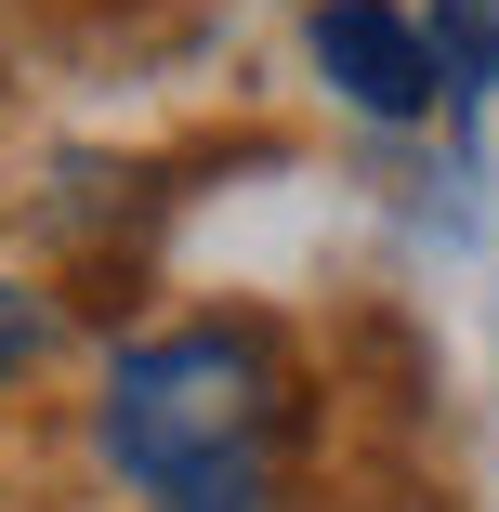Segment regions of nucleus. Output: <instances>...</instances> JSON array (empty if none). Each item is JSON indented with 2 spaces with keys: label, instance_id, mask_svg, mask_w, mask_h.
Wrapping results in <instances>:
<instances>
[{
  "label": "nucleus",
  "instance_id": "1",
  "mask_svg": "<svg viewBox=\"0 0 499 512\" xmlns=\"http://www.w3.org/2000/svg\"><path fill=\"white\" fill-rule=\"evenodd\" d=\"M106 460L171 499L224 460H276V355L263 329H158L106 368Z\"/></svg>",
  "mask_w": 499,
  "mask_h": 512
},
{
  "label": "nucleus",
  "instance_id": "2",
  "mask_svg": "<svg viewBox=\"0 0 499 512\" xmlns=\"http://www.w3.org/2000/svg\"><path fill=\"white\" fill-rule=\"evenodd\" d=\"M316 66L355 92L368 119H421L434 92H447L434 79V40L394 14V0H316Z\"/></svg>",
  "mask_w": 499,
  "mask_h": 512
},
{
  "label": "nucleus",
  "instance_id": "3",
  "mask_svg": "<svg viewBox=\"0 0 499 512\" xmlns=\"http://www.w3.org/2000/svg\"><path fill=\"white\" fill-rule=\"evenodd\" d=\"M421 40H434V79H447V92H473V79L499 66V14H486V0H447Z\"/></svg>",
  "mask_w": 499,
  "mask_h": 512
},
{
  "label": "nucleus",
  "instance_id": "5",
  "mask_svg": "<svg viewBox=\"0 0 499 512\" xmlns=\"http://www.w3.org/2000/svg\"><path fill=\"white\" fill-rule=\"evenodd\" d=\"M40 342H53V316H40V302H27L14 276H0V381H14V368H27Z\"/></svg>",
  "mask_w": 499,
  "mask_h": 512
},
{
  "label": "nucleus",
  "instance_id": "4",
  "mask_svg": "<svg viewBox=\"0 0 499 512\" xmlns=\"http://www.w3.org/2000/svg\"><path fill=\"white\" fill-rule=\"evenodd\" d=\"M158 512H276V460H224V473H197V486H171Z\"/></svg>",
  "mask_w": 499,
  "mask_h": 512
}]
</instances>
